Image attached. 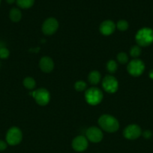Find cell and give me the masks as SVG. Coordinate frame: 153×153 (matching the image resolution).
Segmentation results:
<instances>
[{"mask_svg":"<svg viewBox=\"0 0 153 153\" xmlns=\"http://www.w3.org/2000/svg\"><path fill=\"white\" fill-rule=\"evenodd\" d=\"M98 124L104 131L109 133L116 132L119 128L118 121L114 117L109 114H103L98 119Z\"/></svg>","mask_w":153,"mask_h":153,"instance_id":"1","label":"cell"},{"mask_svg":"<svg viewBox=\"0 0 153 153\" xmlns=\"http://www.w3.org/2000/svg\"><path fill=\"white\" fill-rule=\"evenodd\" d=\"M135 40L138 46L146 47L153 43V29L150 28H142L136 32Z\"/></svg>","mask_w":153,"mask_h":153,"instance_id":"2","label":"cell"},{"mask_svg":"<svg viewBox=\"0 0 153 153\" xmlns=\"http://www.w3.org/2000/svg\"><path fill=\"white\" fill-rule=\"evenodd\" d=\"M86 101L91 105H97L103 100V93L99 88H91L85 93Z\"/></svg>","mask_w":153,"mask_h":153,"instance_id":"3","label":"cell"},{"mask_svg":"<svg viewBox=\"0 0 153 153\" xmlns=\"http://www.w3.org/2000/svg\"><path fill=\"white\" fill-rule=\"evenodd\" d=\"M22 139V133L17 127H12L6 134V142L10 146L19 144Z\"/></svg>","mask_w":153,"mask_h":153,"instance_id":"4","label":"cell"},{"mask_svg":"<svg viewBox=\"0 0 153 153\" xmlns=\"http://www.w3.org/2000/svg\"><path fill=\"white\" fill-rule=\"evenodd\" d=\"M145 70V64L141 60L133 59L128 63L127 67V70L130 76L134 77L140 76Z\"/></svg>","mask_w":153,"mask_h":153,"instance_id":"5","label":"cell"},{"mask_svg":"<svg viewBox=\"0 0 153 153\" xmlns=\"http://www.w3.org/2000/svg\"><path fill=\"white\" fill-rule=\"evenodd\" d=\"M31 94L39 105H46L50 100V95L49 91L45 88H39V89L35 90Z\"/></svg>","mask_w":153,"mask_h":153,"instance_id":"6","label":"cell"},{"mask_svg":"<svg viewBox=\"0 0 153 153\" xmlns=\"http://www.w3.org/2000/svg\"><path fill=\"white\" fill-rule=\"evenodd\" d=\"M102 87L109 94H114L118 88V82L112 76H106L102 81Z\"/></svg>","mask_w":153,"mask_h":153,"instance_id":"7","label":"cell"},{"mask_svg":"<svg viewBox=\"0 0 153 153\" xmlns=\"http://www.w3.org/2000/svg\"><path fill=\"white\" fill-rule=\"evenodd\" d=\"M58 28V22L53 17H50L44 22L42 31L46 35H52Z\"/></svg>","mask_w":153,"mask_h":153,"instance_id":"8","label":"cell"},{"mask_svg":"<svg viewBox=\"0 0 153 153\" xmlns=\"http://www.w3.org/2000/svg\"><path fill=\"white\" fill-rule=\"evenodd\" d=\"M142 134V131L139 126L136 124H131L126 127L123 131V135L128 140L137 139Z\"/></svg>","mask_w":153,"mask_h":153,"instance_id":"9","label":"cell"},{"mask_svg":"<svg viewBox=\"0 0 153 153\" xmlns=\"http://www.w3.org/2000/svg\"><path fill=\"white\" fill-rule=\"evenodd\" d=\"M103 136V132L98 127H90L86 130V137L87 140L92 143H98L101 141Z\"/></svg>","mask_w":153,"mask_h":153,"instance_id":"10","label":"cell"},{"mask_svg":"<svg viewBox=\"0 0 153 153\" xmlns=\"http://www.w3.org/2000/svg\"><path fill=\"white\" fill-rule=\"evenodd\" d=\"M88 140L82 135L77 136L72 141V147L76 152H83L88 147Z\"/></svg>","mask_w":153,"mask_h":153,"instance_id":"11","label":"cell"},{"mask_svg":"<svg viewBox=\"0 0 153 153\" xmlns=\"http://www.w3.org/2000/svg\"><path fill=\"white\" fill-rule=\"evenodd\" d=\"M39 67L44 73H49L53 70L54 62L51 58L44 56L40 58V61H39Z\"/></svg>","mask_w":153,"mask_h":153,"instance_id":"12","label":"cell"},{"mask_svg":"<svg viewBox=\"0 0 153 153\" xmlns=\"http://www.w3.org/2000/svg\"><path fill=\"white\" fill-rule=\"evenodd\" d=\"M116 28V26L115 23L112 20H109L108 19V20L104 21L100 24L99 30H100V32L103 35L108 36L110 35L111 34H112L114 32Z\"/></svg>","mask_w":153,"mask_h":153,"instance_id":"13","label":"cell"},{"mask_svg":"<svg viewBox=\"0 0 153 153\" xmlns=\"http://www.w3.org/2000/svg\"><path fill=\"white\" fill-rule=\"evenodd\" d=\"M100 79H101V76L100 73H99L97 70H93L91 73L88 74V80L91 85H95L100 82Z\"/></svg>","mask_w":153,"mask_h":153,"instance_id":"14","label":"cell"},{"mask_svg":"<svg viewBox=\"0 0 153 153\" xmlns=\"http://www.w3.org/2000/svg\"><path fill=\"white\" fill-rule=\"evenodd\" d=\"M9 17H10L11 21L14 22H17L22 18V13H21L20 9L16 8V7H13L9 12Z\"/></svg>","mask_w":153,"mask_h":153,"instance_id":"15","label":"cell"},{"mask_svg":"<svg viewBox=\"0 0 153 153\" xmlns=\"http://www.w3.org/2000/svg\"><path fill=\"white\" fill-rule=\"evenodd\" d=\"M16 1L18 7L22 9L30 8L34 3V0H16Z\"/></svg>","mask_w":153,"mask_h":153,"instance_id":"16","label":"cell"},{"mask_svg":"<svg viewBox=\"0 0 153 153\" xmlns=\"http://www.w3.org/2000/svg\"><path fill=\"white\" fill-rule=\"evenodd\" d=\"M23 85L28 90H33L35 88L36 82L33 78L32 77H26L23 80Z\"/></svg>","mask_w":153,"mask_h":153,"instance_id":"17","label":"cell"},{"mask_svg":"<svg viewBox=\"0 0 153 153\" xmlns=\"http://www.w3.org/2000/svg\"><path fill=\"white\" fill-rule=\"evenodd\" d=\"M106 70H108L110 73H114L118 69V64L113 60H110L107 63H106Z\"/></svg>","mask_w":153,"mask_h":153,"instance_id":"18","label":"cell"},{"mask_svg":"<svg viewBox=\"0 0 153 153\" xmlns=\"http://www.w3.org/2000/svg\"><path fill=\"white\" fill-rule=\"evenodd\" d=\"M141 48L140 46L136 45V46H132L131 49H130V56L133 57V58H136L137 57H139L141 54Z\"/></svg>","mask_w":153,"mask_h":153,"instance_id":"19","label":"cell"},{"mask_svg":"<svg viewBox=\"0 0 153 153\" xmlns=\"http://www.w3.org/2000/svg\"><path fill=\"white\" fill-rule=\"evenodd\" d=\"M116 28H118L119 31H124L128 28V22L126 20H124V19H122V20L118 21V22L116 23Z\"/></svg>","mask_w":153,"mask_h":153,"instance_id":"20","label":"cell"},{"mask_svg":"<svg viewBox=\"0 0 153 153\" xmlns=\"http://www.w3.org/2000/svg\"><path fill=\"white\" fill-rule=\"evenodd\" d=\"M86 83L85 82H83V81H77L74 84L75 90L76 91H79V92H82V91H85L86 89Z\"/></svg>","mask_w":153,"mask_h":153,"instance_id":"21","label":"cell"},{"mask_svg":"<svg viewBox=\"0 0 153 153\" xmlns=\"http://www.w3.org/2000/svg\"><path fill=\"white\" fill-rule=\"evenodd\" d=\"M117 61L121 64H124L128 61V56L124 52H120L116 56Z\"/></svg>","mask_w":153,"mask_h":153,"instance_id":"22","label":"cell"},{"mask_svg":"<svg viewBox=\"0 0 153 153\" xmlns=\"http://www.w3.org/2000/svg\"><path fill=\"white\" fill-rule=\"evenodd\" d=\"M9 55H10V52H9V50L7 48L4 47V46L0 48V58L6 59L7 58H8Z\"/></svg>","mask_w":153,"mask_h":153,"instance_id":"23","label":"cell"},{"mask_svg":"<svg viewBox=\"0 0 153 153\" xmlns=\"http://www.w3.org/2000/svg\"><path fill=\"white\" fill-rule=\"evenodd\" d=\"M142 134L146 139L150 138V137L152 136V133L151 131H149V130H146V131H144L142 133Z\"/></svg>","mask_w":153,"mask_h":153,"instance_id":"24","label":"cell"},{"mask_svg":"<svg viewBox=\"0 0 153 153\" xmlns=\"http://www.w3.org/2000/svg\"><path fill=\"white\" fill-rule=\"evenodd\" d=\"M7 148V142L0 140V151H4Z\"/></svg>","mask_w":153,"mask_h":153,"instance_id":"25","label":"cell"},{"mask_svg":"<svg viewBox=\"0 0 153 153\" xmlns=\"http://www.w3.org/2000/svg\"><path fill=\"white\" fill-rule=\"evenodd\" d=\"M149 77H150V79H153V70H150V72H149Z\"/></svg>","mask_w":153,"mask_h":153,"instance_id":"26","label":"cell"},{"mask_svg":"<svg viewBox=\"0 0 153 153\" xmlns=\"http://www.w3.org/2000/svg\"><path fill=\"white\" fill-rule=\"evenodd\" d=\"M15 1H16V0H6V1H7L8 4H13V3L15 2Z\"/></svg>","mask_w":153,"mask_h":153,"instance_id":"27","label":"cell"},{"mask_svg":"<svg viewBox=\"0 0 153 153\" xmlns=\"http://www.w3.org/2000/svg\"><path fill=\"white\" fill-rule=\"evenodd\" d=\"M0 1H1V0H0Z\"/></svg>","mask_w":153,"mask_h":153,"instance_id":"28","label":"cell"}]
</instances>
